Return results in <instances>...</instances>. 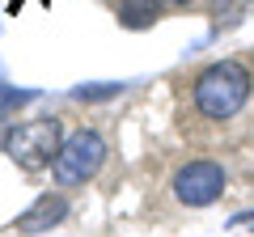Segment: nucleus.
<instances>
[{
    "instance_id": "f257e3e1",
    "label": "nucleus",
    "mask_w": 254,
    "mask_h": 237,
    "mask_svg": "<svg viewBox=\"0 0 254 237\" xmlns=\"http://www.w3.org/2000/svg\"><path fill=\"white\" fill-rule=\"evenodd\" d=\"M246 98H250V72L237 59H220L195 76V110L203 118L225 123L246 106Z\"/></svg>"
},
{
    "instance_id": "6e6552de",
    "label": "nucleus",
    "mask_w": 254,
    "mask_h": 237,
    "mask_svg": "<svg viewBox=\"0 0 254 237\" xmlns=\"http://www.w3.org/2000/svg\"><path fill=\"white\" fill-rule=\"evenodd\" d=\"M233 225H246V229H254V212H242V216H237Z\"/></svg>"
},
{
    "instance_id": "423d86ee",
    "label": "nucleus",
    "mask_w": 254,
    "mask_h": 237,
    "mask_svg": "<svg viewBox=\"0 0 254 237\" xmlns=\"http://www.w3.org/2000/svg\"><path fill=\"white\" fill-rule=\"evenodd\" d=\"M123 21L127 26H148V21H157V0H127Z\"/></svg>"
},
{
    "instance_id": "0eeeda50",
    "label": "nucleus",
    "mask_w": 254,
    "mask_h": 237,
    "mask_svg": "<svg viewBox=\"0 0 254 237\" xmlns=\"http://www.w3.org/2000/svg\"><path fill=\"white\" fill-rule=\"evenodd\" d=\"M110 93H119V85H102V89H76V98H81V102H93V98H110Z\"/></svg>"
},
{
    "instance_id": "1a4fd4ad",
    "label": "nucleus",
    "mask_w": 254,
    "mask_h": 237,
    "mask_svg": "<svg viewBox=\"0 0 254 237\" xmlns=\"http://www.w3.org/2000/svg\"><path fill=\"white\" fill-rule=\"evenodd\" d=\"M165 4H178V9H182V4H195V0H165Z\"/></svg>"
},
{
    "instance_id": "7ed1b4c3",
    "label": "nucleus",
    "mask_w": 254,
    "mask_h": 237,
    "mask_svg": "<svg viewBox=\"0 0 254 237\" xmlns=\"http://www.w3.org/2000/svg\"><path fill=\"white\" fill-rule=\"evenodd\" d=\"M102 165H106V140L93 127H81V131H72V136H64L51 174H55L60 186H85V182L98 178Z\"/></svg>"
},
{
    "instance_id": "39448f33",
    "label": "nucleus",
    "mask_w": 254,
    "mask_h": 237,
    "mask_svg": "<svg viewBox=\"0 0 254 237\" xmlns=\"http://www.w3.org/2000/svg\"><path fill=\"white\" fill-rule=\"evenodd\" d=\"M64 216H68V199H64V195H43V199L21 216V233H43V229L60 225Z\"/></svg>"
},
{
    "instance_id": "20e7f679",
    "label": "nucleus",
    "mask_w": 254,
    "mask_h": 237,
    "mask_svg": "<svg viewBox=\"0 0 254 237\" xmlns=\"http://www.w3.org/2000/svg\"><path fill=\"white\" fill-rule=\"evenodd\" d=\"M225 165L208 161V157H199V161H187L178 174H174V199L187 203V208H208V203H216L220 195H225Z\"/></svg>"
},
{
    "instance_id": "f03ea898",
    "label": "nucleus",
    "mask_w": 254,
    "mask_h": 237,
    "mask_svg": "<svg viewBox=\"0 0 254 237\" xmlns=\"http://www.w3.org/2000/svg\"><path fill=\"white\" fill-rule=\"evenodd\" d=\"M60 144H64L60 118H26V123L4 131V153L21 170H47V165H55Z\"/></svg>"
}]
</instances>
